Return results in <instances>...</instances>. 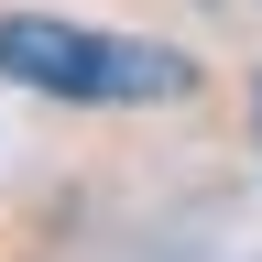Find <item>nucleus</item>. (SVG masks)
Returning a JSON list of instances; mask_svg holds the SVG:
<instances>
[{
  "label": "nucleus",
  "instance_id": "nucleus-1",
  "mask_svg": "<svg viewBox=\"0 0 262 262\" xmlns=\"http://www.w3.org/2000/svg\"><path fill=\"white\" fill-rule=\"evenodd\" d=\"M0 77L66 110H164V98H196V55L66 11H0Z\"/></svg>",
  "mask_w": 262,
  "mask_h": 262
},
{
  "label": "nucleus",
  "instance_id": "nucleus-2",
  "mask_svg": "<svg viewBox=\"0 0 262 262\" xmlns=\"http://www.w3.org/2000/svg\"><path fill=\"white\" fill-rule=\"evenodd\" d=\"M251 120H262V88H251Z\"/></svg>",
  "mask_w": 262,
  "mask_h": 262
}]
</instances>
